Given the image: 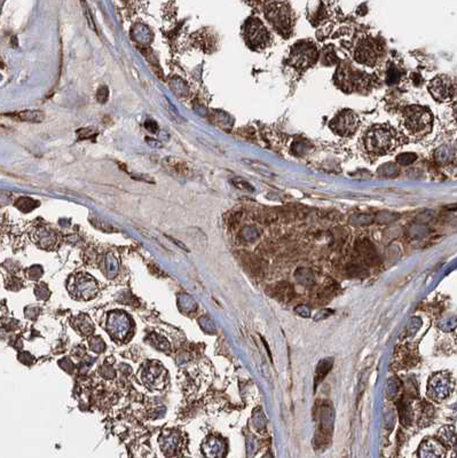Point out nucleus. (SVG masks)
<instances>
[{
    "label": "nucleus",
    "instance_id": "1",
    "mask_svg": "<svg viewBox=\"0 0 457 458\" xmlns=\"http://www.w3.org/2000/svg\"><path fill=\"white\" fill-rule=\"evenodd\" d=\"M395 131L391 126L375 125L370 127L363 136V145L368 154L373 156H383L394 150L398 145Z\"/></svg>",
    "mask_w": 457,
    "mask_h": 458
},
{
    "label": "nucleus",
    "instance_id": "2",
    "mask_svg": "<svg viewBox=\"0 0 457 458\" xmlns=\"http://www.w3.org/2000/svg\"><path fill=\"white\" fill-rule=\"evenodd\" d=\"M433 116L428 108L422 106H409L402 112V126L408 136L423 138L432 130Z\"/></svg>",
    "mask_w": 457,
    "mask_h": 458
},
{
    "label": "nucleus",
    "instance_id": "3",
    "mask_svg": "<svg viewBox=\"0 0 457 458\" xmlns=\"http://www.w3.org/2000/svg\"><path fill=\"white\" fill-rule=\"evenodd\" d=\"M265 16L267 17L273 29L278 31L283 37L289 38L292 31V13L288 3L272 2L268 3Z\"/></svg>",
    "mask_w": 457,
    "mask_h": 458
},
{
    "label": "nucleus",
    "instance_id": "4",
    "mask_svg": "<svg viewBox=\"0 0 457 458\" xmlns=\"http://www.w3.org/2000/svg\"><path fill=\"white\" fill-rule=\"evenodd\" d=\"M336 83L346 93L368 90L371 84V77L367 73L355 70L351 66H343L336 73Z\"/></svg>",
    "mask_w": 457,
    "mask_h": 458
},
{
    "label": "nucleus",
    "instance_id": "5",
    "mask_svg": "<svg viewBox=\"0 0 457 458\" xmlns=\"http://www.w3.org/2000/svg\"><path fill=\"white\" fill-rule=\"evenodd\" d=\"M318 53L313 42L299 41L291 48L289 55V65L298 71H305L315 65Z\"/></svg>",
    "mask_w": 457,
    "mask_h": 458
},
{
    "label": "nucleus",
    "instance_id": "6",
    "mask_svg": "<svg viewBox=\"0 0 457 458\" xmlns=\"http://www.w3.org/2000/svg\"><path fill=\"white\" fill-rule=\"evenodd\" d=\"M383 45L375 38L364 37L359 39L354 49V59L360 65L373 67L382 58Z\"/></svg>",
    "mask_w": 457,
    "mask_h": 458
},
{
    "label": "nucleus",
    "instance_id": "7",
    "mask_svg": "<svg viewBox=\"0 0 457 458\" xmlns=\"http://www.w3.org/2000/svg\"><path fill=\"white\" fill-rule=\"evenodd\" d=\"M244 35L246 44L253 49L266 48L271 42V35L264 23L257 17H250L246 21L244 26Z\"/></svg>",
    "mask_w": 457,
    "mask_h": 458
},
{
    "label": "nucleus",
    "instance_id": "8",
    "mask_svg": "<svg viewBox=\"0 0 457 458\" xmlns=\"http://www.w3.org/2000/svg\"><path fill=\"white\" fill-rule=\"evenodd\" d=\"M357 126H359V116L350 109L342 110L329 123V127L332 132L343 138L353 136Z\"/></svg>",
    "mask_w": 457,
    "mask_h": 458
},
{
    "label": "nucleus",
    "instance_id": "9",
    "mask_svg": "<svg viewBox=\"0 0 457 458\" xmlns=\"http://www.w3.org/2000/svg\"><path fill=\"white\" fill-rule=\"evenodd\" d=\"M107 329L112 338L122 340L131 330V321L123 312H115L109 314L107 319Z\"/></svg>",
    "mask_w": 457,
    "mask_h": 458
},
{
    "label": "nucleus",
    "instance_id": "10",
    "mask_svg": "<svg viewBox=\"0 0 457 458\" xmlns=\"http://www.w3.org/2000/svg\"><path fill=\"white\" fill-rule=\"evenodd\" d=\"M428 91L434 100L445 102L452 98L454 93V86L451 78L447 76H437L428 85Z\"/></svg>",
    "mask_w": 457,
    "mask_h": 458
},
{
    "label": "nucleus",
    "instance_id": "11",
    "mask_svg": "<svg viewBox=\"0 0 457 458\" xmlns=\"http://www.w3.org/2000/svg\"><path fill=\"white\" fill-rule=\"evenodd\" d=\"M451 377L445 374H438L430 382L428 393L435 400L440 401L446 399L448 394H451Z\"/></svg>",
    "mask_w": 457,
    "mask_h": 458
},
{
    "label": "nucleus",
    "instance_id": "12",
    "mask_svg": "<svg viewBox=\"0 0 457 458\" xmlns=\"http://www.w3.org/2000/svg\"><path fill=\"white\" fill-rule=\"evenodd\" d=\"M75 290L77 296L87 299V298L93 297L95 292H97L98 284L95 283L94 280H92L90 276H88V278L86 276V278H81L77 280L75 284Z\"/></svg>",
    "mask_w": 457,
    "mask_h": 458
},
{
    "label": "nucleus",
    "instance_id": "13",
    "mask_svg": "<svg viewBox=\"0 0 457 458\" xmlns=\"http://www.w3.org/2000/svg\"><path fill=\"white\" fill-rule=\"evenodd\" d=\"M180 435L178 433H169L161 439V448L166 456H173L180 448Z\"/></svg>",
    "mask_w": 457,
    "mask_h": 458
},
{
    "label": "nucleus",
    "instance_id": "14",
    "mask_svg": "<svg viewBox=\"0 0 457 458\" xmlns=\"http://www.w3.org/2000/svg\"><path fill=\"white\" fill-rule=\"evenodd\" d=\"M203 450L209 458H221L225 453V445L219 439L211 438L204 443Z\"/></svg>",
    "mask_w": 457,
    "mask_h": 458
},
{
    "label": "nucleus",
    "instance_id": "15",
    "mask_svg": "<svg viewBox=\"0 0 457 458\" xmlns=\"http://www.w3.org/2000/svg\"><path fill=\"white\" fill-rule=\"evenodd\" d=\"M164 168L168 170L169 172L173 173V175L180 176H186L189 175V168L186 163H183L182 161H179V159L169 157L166 158L164 162Z\"/></svg>",
    "mask_w": 457,
    "mask_h": 458
},
{
    "label": "nucleus",
    "instance_id": "16",
    "mask_svg": "<svg viewBox=\"0 0 457 458\" xmlns=\"http://www.w3.org/2000/svg\"><path fill=\"white\" fill-rule=\"evenodd\" d=\"M163 367L157 365L156 363H152L149 368L144 371V382L146 384L157 388L158 384L162 383V374H163Z\"/></svg>",
    "mask_w": 457,
    "mask_h": 458
},
{
    "label": "nucleus",
    "instance_id": "17",
    "mask_svg": "<svg viewBox=\"0 0 457 458\" xmlns=\"http://www.w3.org/2000/svg\"><path fill=\"white\" fill-rule=\"evenodd\" d=\"M273 296L276 297L280 300L288 301L293 297L292 286L290 285L289 283H285V282H281V283L276 284V285H274V292H273Z\"/></svg>",
    "mask_w": 457,
    "mask_h": 458
},
{
    "label": "nucleus",
    "instance_id": "18",
    "mask_svg": "<svg viewBox=\"0 0 457 458\" xmlns=\"http://www.w3.org/2000/svg\"><path fill=\"white\" fill-rule=\"evenodd\" d=\"M332 367V358H324L320 363L317 364L316 368V375H315V383H320L323 381V378L327 376V374L330 371Z\"/></svg>",
    "mask_w": 457,
    "mask_h": 458
},
{
    "label": "nucleus",
    "instance_id": "19",
    "mask_svg": "<svg viewBox=\"0 0 457 458\" xmlns=\"http://www.w3.org/2000/svg\"><path fill=\"white\" fill-rule=\"evenodd\" d=\"M360 252L361 254L363 255L364 260L368 262L369 265H376L378 261V257L376 254V251L374 250V247H371V244L369 243H363L362 246L360 247Z\"/></svg>",
    "mask_w": 457,
    "mask_h": 458
},
{
    "label": "nucleus",
    "instance_id": "20",
    "mask_svg": "<svg viewBox=\"0 0 457 458\" xmlns=\"http://www.w3.org/2000/svg\"><path fill=\"white\" fill-rule=\"evenodd\" d=\"M20 120H26V122H41L44 119V113L37 110H26V111L19 112L15 115Z\"/></svg>",
    "mask_w": 457,
    "mask_h": 458
},
{
    "label": "nucleus",
    "instance_id": "21",
    "mask_svg": "<svg viewBox=\"0 0 457 458\" xmlns=\"http://www.w3.org/2000/svg\"><path fill=\"white\" fill-rule=\"evenodd\" d=\"M399 409H400V415H401V421L403 424L409 425L410 422L413 420V410L410 409L409 403L407 401H401L399 403Z\"/></svg>",
    "mask_w": 457,
    "mask_h": 458
},
{
    "label": "nucleus",
    "instance_id": "22",
    "mask_svg": "<svg viewBox=\"0 0 457 458\" xmlns=\"http://www.w3.org/2000/svg\"><path fill=\"white\" fill-rule=\"evenodd\" d=\"M349 274L353 278H364L368 275V272L359 265H353L349 268Z\"/></svg>",
    "mask_w": 457,
    "mask_h": 458
},
{
    "label": "nucleus",
    "instance_id": "23",
    "mask_svg": "<svg viewBox=\"0 0 457 458\" xmlns=\"http://www.w3.org/2000/svg\"><path fill=\"white\" fill-rule=\"evenodd\" d=\"M307 272L308 271H305V269H302V271H299V273H302V275H299V274H297V280H298V281L304 284V285H311L312 283H313V274H312V273L310 272L308 273V275L307 274Z\"/></svg>",
    "mask_w": 457,
    "mask_h": 458
},
{
    "label": "nucleus",
    "instance_id": "24",
    "mask_svg": "<svg viewBox=\"0 0 457 458\" xmlns=\"http://www.w3.org/2000/svg\"><path fill=\"white\" fill-rule=\"evenodd\" d=\"M415 159H416L415 154H405V155H400L396 161L402 165H408L410 164V163H413L414 161H415Z\"/></svg>",
    "mask_w": 457,
    "mask_h": 458
},
{
    "label": "nucleus",
    "instance_id": "25",
    "mask_svg": "<svg viewBox=\"0 0 457 458\" xmlns=\"http://www.w3.org/2000/svg\"><path fill=\"white\" fill-rule=\"evenodd\" d=\"M97 134V131L92 130V129H81L80 131H78V136H79V139H87V138H91Z\"/></svg>",
    "mask_w": 457,
    "mask_h": 458
},
{
    "label": "nucleus",
    "instance_id": "26",
    "mask_svg": "<svg viewBox=\"0 0 457 458\" xmlns=\"http://www.w3.org/2000/svg\"><path fill=\"white\" fill-rule=\"evenodd\" d=\"M97 98H98V100L101 102V104H105V102L107 101V99H108V88L107 87H101L100 90L98 91Z\"/></svg>",
    "mask_w": 457,
    "mask_h": 458
},
{
    "label": "nucleus",
    "instance_id": "27",
    "mask_svg": "<svg viewBox=\"0 0 457 458\" xmlns=\"http://www.w3.org/2000/svg\"><path fill=\"white\" fill-rule=\"evenodd\" d=\"M399 73H400V72H399V71L396 70L395 68L389 69V70H388V78H389V77H392V79L388 81V84H393V83H394V81L398 80V78H396V77H399ZM388 78H387V79H388Z\"/></svg>",
    "mask_w": 457,
    "mask_h": 458
},
{
    "label": "nucleus",
    "instance_id": "28",
    "mask_svg": "<svg viewBox=\"0 0 457 458\" xmlns=\"http://www.w3.org/2000/svg\"><path fill=\"white\" fill-rule=\"evenodd\" d=\"M434 445H435V443H433V445H432V443H431V448H432V452H433ZM431 456H432V457H434V456H435V457H437V458L439 457V455H434V453H431Z\"/></svg>",
    "mask_w": 457,
    "mask_h": 458
}]
</instances>
